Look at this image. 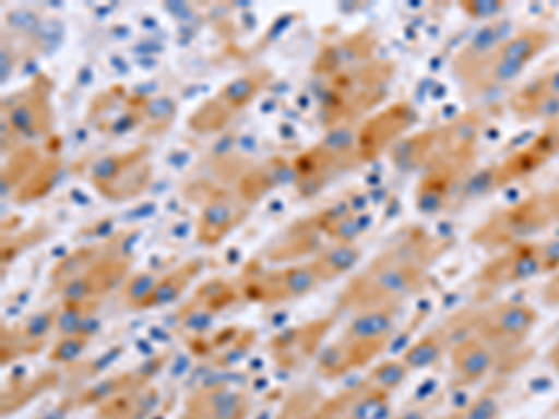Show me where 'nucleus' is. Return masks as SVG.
I'll use <instances>...</instances> for the list:
<instances>
[{
  "mask_svg": "<svg viewBox=\"0 0 559 419\" xmlns=\"http://www.w3.org/2000/svg\"><path fill=\"white\" fill-rule=\"evenodd\" d=\"M394 419H427V412L424 408H413V410L400 414V416Z\"/></svg>",
  "mask_w": 559,
  "mask_h": 419,
  "instance_id": "c9c22d12",
  "label": "nucleus"
},
{
  "mask_svg": "<svg viewBox=\"0 0 559 419\" xmlns=\"http://www.w3.org/2000/svg\"><path fill=\"white\" fill-rule=\"evenodd\" d=\"M394 71L395 65L390 60L371 58L364 64L336 73L324 101L332 128L355 125L362 116L381 105L394 79Z\"/></svg>",
  "mask_w": 559,
  "mask_h": 419,
  "instance_id": "6e6552de",
  "label": "nucleus"
},
{
  "mask_svg": "<svg viewBox=\"0 0 559 419\" xmlns=\"http://www.w3.org/2000/svg\"><path fill=\"white\" fill-rule=\"evenodd\" d=\"M408 375H411V369L405 366L401 358H394V360H384V362L377 363L376 368L369 371L366 379L373 382L377 387L388 392V394H394L395 390L407 381Z\"/></svg>",
  "mask_w": 559,
  "mask_h": 419,
  "instance_id": "c85d7f7f",
  "label": "nucleus"
},
{
  "mask_svg": "<svg viewBox=\"0 0 559 419\" xmlns=\"http://www.w3.org/2000/svg\"><path fill=\"white\" fill-rule=\"evenodd\" d=\"M448 366L453 386H487L515 375L530 360L532 350L513 349L479 336H461L448 350Z\"/></svg>",
  "mask_w": 559,
  "mask_h": 419,
  "instance_id": "9b49d317",
  "label": "nucleus"
},
{
  "mask_svg": "<svg viewBox=\"0 0 559 419\" xmlns=\"http://www.w3.org/2000/svg\"><path fill=\"white\" fill-rule=\"evenodd\" d=\"M548 363L554 369V373L559 379V337L556 339V344L552 345V349L548 350Z\"/></svg>",
  "mask_w": 559,
  "mask_h": 419,
  "instance_id": "f704fd0d",
  "label": "nucleus"
},
{
  "mask_svg": "<svg viewBox=\"0 0 559 419\" xmlns=\"http://www.w3.org/2000/svg\"><path fill=\"white\" fill-rule=\"evenodd\" d=\"M552 39L545 26H521L515 31L503 17L487 21L453 57V81L459 94L477 107L487 97L511 88L548 51Z\"/></svg>",
  "mask_w": 559,
  "mask_h": 419,
  "instance_id": "f03ea898",
  "label": "nucleus"
},
{
  "mask_svg": "<svg viewBox=\"0 0 559 419\" xmlns=\"http://www.w3.org/2000/svg\"><path fill=\"white\" fill-rule=\"evenodd\" d=\"M559 271V244L556 237L522 242L490 254L472 284L477 302L492 299L509 287L522 286L537 278H550Z\"/></svg>",
  "mask_w": 559,
  "mask_h": 419,
  "instance_id": "0eeeda50",
  "label": "nucleus"
},
{
  "mask_svg": "<svg viewBox=\"0 0 559 419\" xmlns=\"http://www.w3.org/2000/svg\"><path fill=\"white\" fill-rule=\"evenodd\" d=\"M448 350H450V342L444 336L442 328L437 326L424 336H419L414 344L408 345L400 358L411 369V373H414L419 369L431 368L435 363H439L442 358L448 356Z\"/></svg>",
  "mask_w": 559,
  "mask_h": 419,
  "instance_id": "393cba45",
  "label": "nucleus"
},
{
  "mask_svg": "<svg viewBox=\"0 0 559 419\" xmlns=\"http://www.w3.org/2000/svg\"><path fill=\"white\" fill-rule=\"evenodd\" d=\"M58 308H49L28 315L13 331H8V358L17 355H34L44 347L47 337L57 331Z\"/></svg>",
  "mask_w": 559,
  "mask_h": 419,
  "instance_id": "412c9836",
  "label": "nucleus"
},
{
  "mask_svg": "<svg viewBox=\"0 0 559 419\" xmlns=\"http://www.w3.org/2000/svg\"><path fill=\"white\" fill-rule=\"evenodd\" d=\"M103 255V250L99 247L79 248L75 252H71L68 258L58 261L57 267L52 268L51 279L55 287L60 289L64 287L68 282L76 278L79 274H83L86 268L96 263Z\"/></svg>",
  "mask_w": 559,
  "mask_h": 419,
  "instance_id": "bb28decb",
  "label": "nucleus"
},
{
  "mask_svg": "<svg viewBox=\"0 0 559 419\" xmlns=\"http://www.w3.org/2000/svg\"><path fill=\"white\" fill-rule=\"evenodd\" d=\"M129 271L131 260L128 258L103 254L83 274L60 287L58 292L62 302H99L105 295L128 282Z\"/></svg>",
  "mask_w": 559,
  "mask_h": 419,
  "instance_id": "dca6fc26",
  "label": "nucleus"
},
{
  "mask_svg": "<svg viewBox=\"0 0 559 419\" xmlns=\"http://www.w3.org/2000/svg\"><path fill=\"white\" fill-rule=\"evenodd\" d=\"M418 121L416 108L407 101L388 105L362 121L356 129V149L360 165L379 159L382 153H390L401 140L408 136Z\"/></svg>",
  "mask_w": 559,
  "mask_h": 419,
  "instance_id": "f8f14e48",
  "label": "nucleus"
},
{
  "mask_svg": "<svg viewBox=\"0 0 559 419\" xmlns=\"http://www.w3.org/2000/svg\"><path fill=\"white\" fill-rule=\"evenodd\" d=\"M152 168L146 149L115 153L97 160L92 170V183L108 200H128L144 191Z\"/></svg>",
  "mask_w": 559,
  "mask_h": 419,
  "instance_id": "ddd939ff",
  "label": "nucleus"
},
{
  "mask_svg": "<svg viewBox=\"0 0 559 419\" xmlns=\"http://www.w3.org/2000/svg\"><path fill=\"white\" fill-rule=\"evenodd\" d=\"M539 324L535 306L522 300H485L479 306L453 313L439 324L452 347L461 336H479L498 345L524 349Z\"/></svg>",
  "mask_w": 559,
  "mask_h": 419,
  "instance_id": "39448f33",
  "label": "nucleus"
},
{
  "mask_svg": "<svg viewBox=\"0 0 559 419\" xmlns=\"http://www.w3.org/2000/svg\"><path fill=\"white\" fill-rule=\"evenodd\" d=\"M400 308H376L350 318L342 336L319 355L318 369L324 379H337L366 368L381 358L394 342Z\"/></svg>",
  "mask_w": 559,
  "mask_h": 419,
  "instance_id": "20e7f679",
  "label": "nucleus"
},
{
  "mask_svg": "<svg viewBox=\"0 0 559 419\" xmlns=\"http://www.w3.org/2000/svg\"><path fill=\"white\" fill-rule=\"evenodd\" d=\"M453 241L450 237L414 228L401 231L395 241L349 279L337 299V312L355 315L376 308H401L416 297L431 278Z\"/></svg>",
  "mask_w": 559,
  "mask_h": 419,
  "instance_id": "f257e3e1",
  "label": "nucleus"
},
{
  "mask_svg": "<svg viewBox=\"0 0 559 419\" xmlns=\"http://www.w3.org/2000/svg\"><path fill=\"white\" fill-rule=\"evenodd\" d=\"M51 116L47 89L39 88L38 83L31 84V88L25 92L21 89V94L8 103V123L15 133L25 136L45 133L51 123Z\"/></svg>",
  "mask_w": 559,
  "mask_h": 419,
  "instance_id": "6ab92c4d",
  "label": "nucleus"
},
{
  "mask_svg": "<svg viewBox=\"0 0 559 419\" xmlns=\"http://www.w3.org/2000/svg\"><path fill=\"white\" fill-rule=\"evenodd\" d=\"M334 319H321L313 323L295 326L282 332L280 336L274 337L271 349H273L274 360L282 363L284 368H297L300 363L308 362L319 350V345L323 344L324 336L331 331Z\"/></svg>",
  "mask_w": 559,
  "mask_h": 419,
  "instance_id": "a211bd4d",
  "label": "nucleus"
},
{
  "mask_svg": "<svg viewBox=\"0 0 559 419\" xmlns=\"http://www.w3.org/2000/svg\"><path fill=\"white\" fill-rule=\"evenodd\" d=\"M506 108L521 123L558 120L559 64L550 65L548 70L513 89L506 99Z\"/></svg>",
  "mask_w": 559,
  "mask_h": 419,
  "instance_id": "4468645a",
  "label": "nucleus"
},
{
  "mask_svg": "<svg viewBox=\"0 0 559 419\" xmlns=\"http://www.w3.org/2000/svg\"><path fill=\"white\" fill-rule=\"evenodd\" d=\"M464 12L472 15L474 20H498L500 17V12H502L506 4H495V2H490V4H481V2H463L461 4Z\"/></svg>",
  "mask_w": 559,
  "mask_h": 419,
  "instance_id": "2f4dec72",
  "label": "nucleus"
},
{
  "mask_svg": "<svg viewBox=\"0 0 559 419\" xmlns=\"http://www.w3.org/2000/svg\"><path fill=\"white\" fill-rule=\"evenodd\" d=\"M160 274L139 273L129 276L128 282L123 284V299L131 308L144 310L147 299L152 297V292L157 287Z\"/></svg>",
  "mask_w": 559,
  "mask_h": 419,
  "instance_id": "c756f323",
  "label": "nucleus"
},
{
  "mask_svg": "<svg viewBox=\"0 0 559 419\" xmlns=\"http://www.w3.org/2000/svg\"><path fill=\"white\" fill-rule=\"evenodd\" d=\"M202 268H204V261L191 260L174 268L170 273L160 274L157 287L152 292V297L147 299L144 310L160 308V306L170 304L174 300H178L183 295L185 289L197 279Z\"/></svg>",
  "mask_w": 559,
  "mask_h": 419,
  "instance_id": "b1692460",
  "label": "nucleus"
},
{
  "mask_svg": "<svg viewBox=\"0 0 559 419\" xmlns=\"http://www.w3.org/2000/svg\"><path fill=\"white\" fill-rule=\"evenodd\" d=\"M174 110H176V105L168 97H159V99H155V101L147 105V112H150L153 120H170Z\"/></svg>",
  "mask_w": 559,
  "mask_h": 419,
  "instance_id": "473e14b6",
  "label": "nucleus"
},
{
  "mask_svg": "<svg viewBox=\"0 0 559 419\" xmlns=\"http://www.w3.org/2000/svg\"><path fill=\"white\" fill-rule=\"evenodd\" d=\"M489 123V108L477 105L435 128L408 134L390 152V157L403 172L421 173L432 160L440 159L448 153L484 144Z\"/></svg>",
  "mask_w": 559,
  "mask_h": 419,
  "instance_id": "423d86ee",
  "label": "nucleus"
},
{
  "mask_svg": "<svg viewBox=\"0 0 559 419\" xmlns=\"http://www.w3.org/2000/svg\"><path fill=\"white\" fill-rule=\"evenodd\" d=\"M157 387L142 382L99 405L97 419H146L147 414L157 405Z\"/></svg>",
  "mask_w": 559,
  "mask_h": 419,
  "instance_id": "4be33fe9",
  "label": "nucleus"
},
{
  "mask_svg": "<svg viewBox=\"0 0 559 419\" xmlns=\"http://www.w3.org/2000/svg\"><path fill=\"white\" fill-rule=\"evenodd\" d=\"M267 81V76L263 75L261 71L258 73H250V75H242L236 79L234 83H229L226 88L223 89V97L226 105L229 108H241L247 103L252 101V97L258 94V89L263 86V83Z\"/></svg>",
  "mask_w": 559,
  "mask_h": 419,
  "instance_id": "cd10ccee",
  "label": "nucleus"
},
{
  "mask_svg": "<svg viewBox=\"0 0 559 419\" xmlns=\"http://www.w3.org/2000/svg\"><path fill=\"white\" fill-rule=\"evenodd\" d=\"M559 229V187L519 197L487 216L471 234L474 247L487 254L522 242L540 241Z\"/></svg>",
  "mask_w": 559,
  "mask_h": 419,
  "instance_id": "7ed1b4c3",
  "label": "nucleus"
},
{
  "mask_svg": "<svg viewBox=\"0 0 559 419\" xmlns=\"http://www.w3.org/2000/svg\"><path fill=\"white\" fill-rule=\"evenodd\" d=\"M481 146L484 144L461 147L427 166L414 194L419 213L429 216L442 215L466 204L471 183L481 168Z\"/></svg>",
  "mask_w": 559,
  "mask_h": 419,
  "instance_id": "1a4fd4ad",
  "label": "nucleus"
},
{
  "mask_svg": "<svg viewBox=\"0 0 559 419\" xmlns=\"http://www.w3.org/2000/svg\"><path fill=\"white\" fill-rule=\"evenodd\" d=\"M88 336H60L49 358L57 363L73 362L83 355V350L88 347Z\"/></svg>",
  "mask_w": 559,
  "mask_h": 419,
  "instance_id": "7c9ffc66",
  "label": "nucleus"
},
{
  "mask_svg": "<svg viewBox=\"0 0 559 419\" xmlns=\"http://www.w3.org/2000/svg\"><path fill=\"white\" fill-rule=\"evenodd\" d=\"M318 286H321V282L308 261L306 265L297 267L274 268L267 273L254 274L241 287L248 299L274 304L302 299Z\"/></svg>",
  "mask_w": 559,
  "mask_h": 419,
  "instance_id": "2eb2a0df",
  "label": "nucleus"
},
{
  "mask_svg": "<svg viewBox=\"0 0 559 419\" xmlns=\"http://www.w3.org/2000/svg\"><path fill=\"white\" fill-rule=\"evenodd\" d=\"M540 297L545 300V304L559 306V271L547 278L545 286L540 289Z\"/></svg>",
  "mask_w": 559,
  "mask_h": 419,
  "instance_id": "72a5a7b5",
  "label": "nucleus"
},
{
  "mask_svg": "<svg viewBox=\"0 0 559 419\" xmlns=\"http://www.w3.org/2000/svg\"><path fill=\"white\" fill-rule=\"evenodd\" d=\"M506 381H495L481 387L479 394L474 395L461 407L453 408L439 419H496L502 412V392Z\"/></svg>",
  "mask_w": 559,
  "mask_h": 419,
  "instance_id": "a878e982",
  "label": "nucleus"
},
{
  "mask_svg": "<svg viewBox=\"0 0 559 419\" xmlns=\"http://www.w3.org/2000/svg\"><path fill=\"white\" fill-rule=\"evenodd\" d=\"M247 213V207L229 194L213 197L198 220V241L207 247L218 244L245 220Z\"/></svg>",
  "mask_w": 559,
  "mask_h": 419,
  "instance_id": "aec40b11",
  "label": "nucleus"
},
{
  "mask_svg": "<svg viewBox=\"0 0 559 419\" xmlns=\"http://www.w3.org/2000/svg\"><path fill=\"white\" fill-rule=\"evenodd\" d=\"M248 395L229 384H210L185 400L179 419H245L250 412Z\"/></svg>",
  "mask_w": 559,
  "mask_h": 419,
  "instance_id": "f3484780",
  "label": "nucleus"
},
{
  "mask_svg": "<svg viewBox=\"0 0 559 419\" xmlns=\"http://www.w3.org/2000/svg\"><path fill=\"white\" fill-rule=\"evenodd\" d=\"M559 155V118L543 123V128L522 146L503 155L502 159L481 166L471 183L466 204L477 197H489L511 184L532 178Z\"/></svg>",
  "mask_w": 559,
  "mask_h": 419,
  "instance_id": "9d476101",
  "label": "nucleus"
},
{
  "mask_svg": "<svg viewBox=\"0 0 559 419\" xmlns=\"http://www.w3.org/2000/svg\"><path fill=\"white\" fill-rule=\"evenodd\" d=\"M362 258V250L356 242H332L331 247L321 250L312 261L313 273L318 274L321 284H329L350 273Z\"/></svg>",
  "mask_w": 559,
  "mask_h": 419,
  "instance_id": "5701e85b",
  "label": "nucleus"
}]
</instances>
